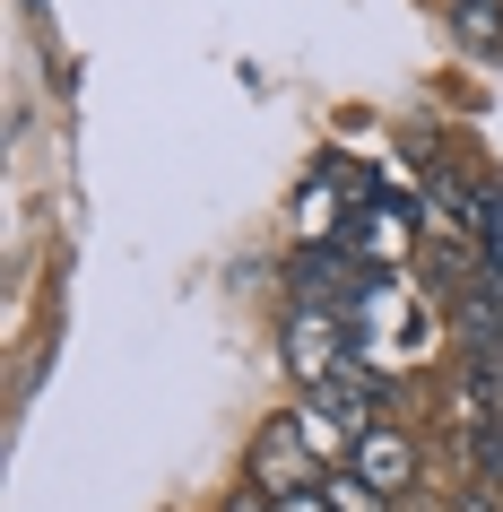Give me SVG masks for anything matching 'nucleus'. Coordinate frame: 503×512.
Returning <instances> with one entry per match:
<instances>
[{"mask_svg": "<svg viewBox=\"0 0 503 512\" xmlns=\"http://www.w3.org/2000/svg\"><path fill=\"white\" fill-rule=\"evenodd\" d=\"M347 469H356V478L365 486H382V495H408V486H417V434L408 426H391V417H373L365 434H356V452H347Z\"/></svg>", "mask_w": 503, "mask_h": 512, "instance_id": "f257e3e1", "label": "nucleus"}, {"mask_svg": "<svg viewBox=\"0 0 503 512\" xmlns=\"http://www.w3.org/2000/svg\"><path fill=\"white\" fill-rule=\"evenodd\" d=\"M287 365L295 382L313 391V382H330L347 365V313H321V304H295V322H287Z\"/></svg>", "mask_w": 503, "mask_h": 512, "instance_id": "f03ea898", "label": "nucleus"}, {"mask_svg": "<svg viewBox=\"0 0 503 512\" xmlns=\"http://www.w3.org/2000/svg\"><path fill=\"white\" fill-rule=\"evenodd\" d=\"M451 35H460L477 61H495L503 53V0H451Z\"/></svg>", "mask_w": 503, "mask_h": 512, "instance_id": "7ed1b4c3", "label": "nucleus"}, {"mask_svg": "<svg viewBox=\"0 0 503 512\" xmlns=\"http://www.w3.org/2000/svg\"><path fill=\"white\" fill-rule=\"evenodd\" d=\"M330 504H339V512H399L391 495H382V486H365L356 469H339V478H330Z\"/></svg>", "mask_w": 503, "mask_h": 512, "instance_id": "20e7f679", "label": "nucleus"}, {"mask_svg": "<svg viewBox=\"0 0 503 512\" xmlns=\"http://www.w3.org/2000/svg\"><path fill=\"white\" fill-rule=\"evenodd\" d=\"M477 270H486V287L503 296V209L486 200V226H477Z\"/></svg>", "mask_w": 503, "mask_h": 512, "instance_id": "39448f33", "label": "nucleus"}, {"mask_svg": "<svg viewBox=\"0 0 503 512\" xmlns=\"http://www.w3.org/2000/svg\"><path fill=\"white\" fill-rule=\"evenodd\" d=\"M278 512H339V504H330V486H295V495H278Z\"/></svg>", "mask_w": 503, "mask_h": 512, "instance_id": "423d86ee", "label": "nucleus"}, {"mask_svg": "<svg viewBox=\"0 0 503 512\" xmlns=\"http://www.w3.org/2000/svg\"><path fill=\"white\" fill-rule=\"evenodd\" d=\"M226 512H278V495H261V486H243V495H226Z\"/></svg>", "mask_w": 503, "mask_h": 512, "instance_id": "0eeeda50", "label": "nucleus"}]
</instances>
